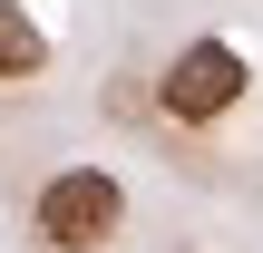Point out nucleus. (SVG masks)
<instances>
[{"mask_svg": "<svg viewBox=\"0 0 263 253\" xmlns=\"http://www.w3.org/2000/svg\"><path fill=\"white\" fill-rule=\"evenodd\" d=\"M117 224H127V185L107 166H59L29 205V234L49 253H98V244H117Z\"/></svg>", "mask_w": 263, "mask_h": 253, "instance_id": "1", "label": "nucleus"}, {"mask_svg": "<svg viewBox=\"0 0 263 253\" xmlns=\"http://www.w3.org/2000/svg\"><path fill=\"white\" fill-rule=\"evenodd\" d=\"M39 68H49L39 10H29V0H0V88H20V78H39Z\"/></svg>", "mask_w": 263, "mask_h": 253, "instance_id": "3", "label": "nucleus"}, {"mask_svg": "<svg viewBox=\"0 0 263 253\" xmlns=\"http://www.w3.org/2000/svg\"><path fill=\"white\" fill-rule=\"evenodd\" d=\"M244 88H254V59L234 49V39H185L176 59H166V78H156V107L176 117V127H215V117H234L244 107Z\"/></svg>", "mask_w": 263, "mask_h": 253, "instance_id": "2", "label": "nucleus"}]
</instances>
